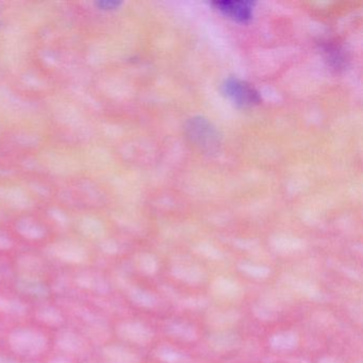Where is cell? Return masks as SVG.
<instances>
[{
  "label": "cell",
  "mask_w": 363,
  "mask_h": 363,
  "mask_svg": "<svg viewBox=\"0 0 363 363\" xmlns=\"http://www.w3.org/2000/svg\"><path fill=\"white\" fill-rule=\"evenodd\" d=\"M138 267L145 275L152 276L158 272L159 263L152 255L143 254L138 260Z\"/></svg>",
  "instance_id": "obj_23"
},
{
  "label": "cell",
  "mask_w": 363,
  "mask_h": 363,
  "mask_svg": "<svg viewBox=\"0 0 363 363\" xmlns=\"http://www.w3.org/2000/svg\"><path fill=\"white\" fill-rule=\"evenodd\" d=\"M18 265L21 269L28 272V273H38V272L41 271L42 267H43L40 259L33 256L20 257L18 259Z\"/></svg>",
  "instance_id": "obj_25"
},
{
  "label": "cell",
  "mask_w": 363,
  "mask_h": 363,
  "mask_svg": "<svg viewBox=\"0 0 363 363\" xmlns=\"http://www.w3.org/2000/svg\"><path fill=\"white\" fill-rule=\"evenodd\" d=\"M128 297L133 305L145 309H154L159 305V298L152 291L133 286L128 289Z\"/></svg>",
  "instance_id": "obj_15"
},
{
  "label": "cell",
  "mask_w": 363,
  "mask_h": 363,
  "mask_svg": "<svg viewBox=\"0 0 363 363\" xmlns=\"http://www.w3.org/2000/svg\"><path fill=\"white\" fill-rule=\"evenodd\" d=\"M0 279H1V274H0Z\"/></svg>",
  "instance_id": "obj_35"
},
{
  "label": "cell",
  "mask_w": 363,
  "mask_h": 363,
  "mask_svg": "<svg viewBox=\"0 0 363 363\" xmlns=\"http://www.w3.org/2000/svg\"><path fill=\"white\" fill-rule=\"evenodd\" d=\"M16 286L21 292L26 293L33 296H48V289L41 280L35 278V276L25 275L18 278L16 281Z\"/></svg>",
  "instance_id": "obj_17"
},
{
  "label": "cell",
  "mask_w": 363,
  "mask_h": 363,
  "mask_svg": "<svg viewBox=\"0 0 363 363\" xmlns=\"http://www.w3.org/2000/svg\"><path fill=\"white\" fill-rule=\"evenodd\" d=\"M76 281H77L78 286H82V288L95 291V292L101 293V294H106L109 291V286H108L105 278L101 277V275H97V274H79Z\"/></svg>",
  "instance_id": "obj_18"
},
{
  "label": "cell",
  "mask_w": 363,
  "mask_h": 363,
  "mask_svg": "<svg viewBox=\"0 0 363 363\" xmlns=\"http://www.w3.org/2000/svg\"><path fill=\"white\" fill-rule=\"evenodd\" d=\"M101 248H103V250L106 254L110 255L116 254L118 250V246H116L113 242H105V243L103 244V246H101Z\"/></svg>",
  "instance_id": "obj_29"
},
{
  "label": "cell",
  "mask_w": 363,
  "mask_h": 363,
  "mask_svg": "<svg viewBox=\"0 0 363 363\" xmlns=\"http://www.w3.org/2000/svg\"><path fill=\"white\" fill-rule=\"evenodd\" d=\"M48 363H72L71 360L67 357H56V358L52 359L48 361Z\"/></svg>",
  "instance_id": "obj_32"
},
{
  "label": "cell",
  "mask_w": 363,
  "mask_h": 363,
  "mask_svg": "<svg viewBox=\"0 0 363 363\" xmlns=\"http://www.w3.org/2000/svg\"><path fill=\"white\" fill-rule=\"evenodd\" d=\"M57 346L63 352L77 354L84 348V342L82 337L73 331H62L57 337Z\"/></svg>",
  "instance_id": "obj_19"
},
{
  "label": "cell",
  "mask_w": 363,
  "mask_h": 363,
  "mask_svg": "<svg viewBox=\"0 0 363 363\" xmlns=\"http://www.w3.org/2000/svg\"><path fill=\"white\" fill-rule=\"evenodd\" d=\"M106 363H139L140 358L135 352L124 346L108 345L103 350Z\"/></svg>",
  "instance_id": "obj_12"
},
{
  "label": "cell",
  "mask_w": 363,
  "mask_h": 363,
  "mask_svg": "<svg viewBox=\"0 0 363 363\" xmlns=\"http://www.w3.org/2000/svg\"><path fill=\"white\" fill-rule=\"evenodd\" d=\"M358 363H362V361H361V360H360V361H359V362H358Z\"/></svg>",
  "instance_id": "obj_34"
},
{
  "label": "cell",
  "mask_w": 363,
  "mask_h": 363,
  "mask_svg": "<svg viewBox=\"0 0 363 363\" xmlns=\"http://www.w3.org/2000/svg\"><path fill=\"white\" fill-rule=\"evenodd\" d=\"M171 274L175 279L189 286L203 284L207 278L205 269L201 265L192 262L175 263L172 265Z\"/></svg>",
  "instance_id": "obj_5"
},
{
  "label": "cell",
  "mask_w": 363,
  "mask_h": 363,
  "mask_svg": "<svg viewBox=\"0 0 363 363\" xmlns=\"http://www.w3.org/2000/svg\"><path fill=\"white\" fill-rule=\"evenodd\" d=\"M207 299L201 296L186 297L182 301V305L189 309H203L207 306Z\"/></svg>",
  "instance_id": "obj_27"
},
{
  "label": "cell",
  "mask_w": 363,
  "mask_h": 363,
  "mask_svg": "<svg viewBox=\"0 0 363 363\" xmlns=\"http://www.w3.org/2000/svg\"><path fill=\"white\" fill-rule=\"evenodd\" d=\"M155 357L162 363H191L192 359L184 350L169 344H162L155 350Z\"/></svg>",
  "instance_id": "obj_14"
},
{
  "label": "cell",
  "mask_w": 363,
  "mask_h": 363,
  "mask_svg": "<svg viewBox=\"0 0 363 363\" xmlns=\"http://www.w3.org/2000/svg\"><path fill=\"white\" fill-rule=\"evenodd\" d=\"M238 269L244 275L254 280H265L271 276L272 269L267 265L255 264L250 262H241Z\"/></svg>",
  "instance_id": "obj_20"
},
{
  "label": "cell",
  "mask_w": 363,
  "mask_h": 363,
  "mask_svg": "<svg viewBox=\"0 0 363 363\" xmlns=\"http://www.w3.org/2000/svg\"><path fill=\"white\" fill-rule=\"evenodd\" d=\"M241 318L239 311L233 309L213 310L208 314L209 325L216 328L224 329L237 324Z\"/></svg>",
  "instance_id": "obj_16"
},
{
  "label": "cell",
  "mask_w": 363,
  "mask_h": 363,
  "mask_svg": "<svg viewBox=\"0 0 363 363\" xmlns=\"http://www.w3.org/2000/svg\"><path fill=\"white\" fill-rule=\"evenodd\" d=\"M11 350L20 356L35 357L42 354L48 345L46 335L33 328H20L9 335Z\"/></svg>",
  "instance_id": "obj_1"
},
{
  "label": "cell",
  "mask_w": 363,
  "mask_h": 363,
  "mask_svg": "<svg viewBox=\"0 0 363 363\" xmlns=\"http://www.w3.org/2000/svg\"><path fill=\"white\" fill-rule=\"evenodd\" d=\"M199 252L201 256L214 261L220 260L223 257L222 252L216 248L212 247V246H201L199 248Z\"/></svg>",
  "instance_id": "obj_28"
},
{
  "label": "cell",
  "mask_w": 363,
  "mask_h": 363,
  "mask_svg": "<svg viewBox=\"0 0 363 363\" xmlns=\"http://www.w3.org/2000/svg\"><path fill=\"white\" fill-rule=\"evenodd\" d=\"M218 9L238 22H247L252 16V4L250 1H218Z\"/></svg>",
  "instance_id": "obj_10"
},
{
  "label": "cell",
  "mask_w": 363,
  "mask_h": 363,
  "mask_svg": "<svg viewBox=\"0 0 363 363\" xmlns=\"http://www.w3.org/2000/svg\"><path fill=\"white\" fill-rule=\"evenodd\" d=\"M269 345L275 352H292L299 345V335L294 330H281L269 337Z\"/></svg>",
  "instance_id": "obj_11"
},
{
  "label": "cell",
  "mask_w": 363,
  "mask_h": 363,
  "mask_svg": "<svg viewBox=\"0 0 363 363\" xmlns=\"http://www.w3.org/2000/svg\"><path fill=\"white\" fill-rule=\"evenodd\" d=\"M223 94L239 107H250L260 101V95L254 86L237 77H228L220 84Z\"/></svg>",
  "instance_id": "obj_2"
},
{
  "label": "cell",
  "mask_w": 363,
  "mask_h": 363,
  "mask_svg": "<svg viewBox=\"0 0 363 363\" xmlns=\"http://www.w3.org/2000/svg\"><path fill=\"white\" fill-rule=\"evenodd\" d=\"M241 337L238 333L229 330H218L208 337V344L218 352H229L241 345Z\"/></svg>",
  "instance_id": "obj_7"
},
{
  "label": "cell",
  "mask_w": 363,
  "mask_h": 363,
  "mask_svg": "<svg viewBox=\"0 0 363 363\" xmlns=\"http://www.w3.org/2000/svg\"><path fill=\"white\" fill-rule=\"evenodd\" d=\"M0 312L9 315L22 316L27 312V307L20 299L9 298L0 295Z\"/></svg>",
  "instance_id": "obj_21"
},
{
  "label": "cell",
  "mask_w": 363,
  "mask_h": 363,
  "mask_svg": "<svg viewBox=\"0 0 363 363\" xmlns=\"http://www.w3.org/2000/svg\"><path fill=\"white\" fill-rule=\"evenodd\" d=\"M280 311L281 303L273 295L263 296L252 306V313L262 322H273L277 320Z\"/></svg>",
  "instance_id": "obj_9"
},
{
  "label": "cell",
  "mask_w": 363,
  "mask_h": 363,
  "mask_svg": "<svg viewBox=\"0 0 363 363\" xmlns=\"http://www.w3.org/2000/svg\"><path fill=\"white\" fill-rule=\"evenodd\" d=\"M318 363H343L340 359L333 356H324L318 359Z\"/></svg>",
  "instance_id": "obj_31"
},
{
  "label": "cell",
  "mask_w": 363,
  "mask_h": 363,
  "mask_svg": "<svg viewBox=\"0 0 363 363\" xmlns=\"http://www.w3.org/2000/svg\"><path fill=\"white\" fill-rule=\"evenodd\" d=\"M12 247V241L9 238L0 233V250H9Z\"/></svg>",
  "instance_id": "obj_30"
},
{
  "label": "cell",
  "mask_w": 363,
  "mask_h": 363,
  "mask_svg": "<svg viewBox=\"0 0 363 363\" xmlns=\"http://www.w3.org/2000/svg\"><path fill=\"white\" fill-rule=\"evenodd\" d=\"M20 233L28 239H40L43 235V231L40 227L28 222L20 225Z\"/></svg>",
  "instance_id": "obj_26"
},
{
  "label": "cell",
  "mask_w": 363,
  "mask_h": 363,
  "mask_svg": "<svg viewBox=\"0 0 363 363\" xmlns=\"http://www.w3.org/2000/svg\"><path fill=\"white\" fill-rule=\"evenodd\" d=\"M37 318L40 322L50 325V326H59L65 320L62 313L57 308L52 307V306L40 308L37 312Z\"/></svg>",
  "instance_id": "obj_22"
},
{
  "label": "cell",
  "mask_w": 363,
  "mask_h": 363,
  "mask_svg": "<svg viewBox=\"0 0 363 363\" xmlns=\"http://www.w3.org/2000/svg\"><path fill=\"white\" fill-rule=\"evenodd\" d=\"M165 331L169 337L182 342H194L199 337L196 327L186 322H169L165 327Z\"/></svg>",
  "instance_id": "obj_13"
},
{
  "label": "cell",
  "mask_w": 363,
  "mask_h": 363,
  "mask_svg": "<svg viewBox=\"0 0 363 363\" xmlns=\"http://www.w3.org/2000/svg\"><path fill=\"white\" fill-rule=\"evenodd\" d=\"M274 247L280 254H293L301 250L303 248V244L296 240L277 239L274 242Z\"/></svg>",
  "instance_id": "obj_24"
},
{
  "label": "cell",
  "mask_w": 363,
  "mask_h": 363,
  "mask_svg": "<svg viewBox=\"0 0 363 363\" xmlns=\"http://www.w3.org/2000/svg\"><path fill=\"white\" fill-rule=\"evenodd\" d=\"M281 281L286 288L310 301H320L324 299L322 291L311 280L286 274L282 276Z\"/></svg>",
  "instance_id": "obj_4"
},
{
  "label": "cell",
  "mask_w": 363,
  "mask_h": 363,
  "mask_svg": "<svg viewBox=\"0 0 363 363\" xmlns=\"http://www.w3.org/2000/svg\"><path fill=\"white\" fill-rule=\"evenodd\" d=\"M210 290L214 296L226 301H238L243 295V289L237 280L227 276H218L212 281Z\"/></svg>",
  "instance_id": "obj_6"
},
{
  "label": "cell",
  "mask_w": 363,
  "mask_h": 363,
  "mask_svg": "<svg viewBox=\"0 0 363 363\" xmlns=\"http://www.w3.org/2000/svg\"><path fill=\"white\" fill-rule=\"evenodd\" d=\"M48 254L67 263H82L86 258V250L82 246L72 243L55 244L48 250Z\"/></svg>",
  "instance_id": "obj_8"
},
{
  "label": "cell",
  "mask_w": 363,
  "mask_h": 363,
  "mask_svg": "<svg viewBox=\"0 0 363 363\" xmlns=\"http://www.w3.org/2000/svg\"><path fill=\"white\" fill-rule=\"evenodd\" d=\"M0 363H16V361L12 359L8 358V357L0 356Z\"/></svg>",
  "instance_id": "obj_33"
},
{
  "label": "cell",
  "mask_w": 363,
  "mask_h": 363,
  "mask_svg": "<svg viewBox=\"0 0 363 363\" xmlns=\"http://www.w3.org/2000/svg\"><path fill=\"white\" fill-rule=\"evenodd\" d=\"M116 333L121 339L139 346L152 343L155 333L147 325L138 320H125L116 327Z\"/></svg>",
  "instance_id": "obj_3"
}]
</instances>
